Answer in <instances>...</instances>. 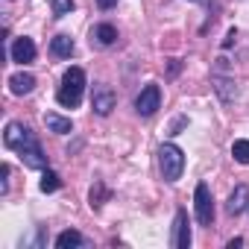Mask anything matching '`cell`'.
Instances as JSON below:
<instances>
[{"label":"cell","instance_id":"cell-18","mask_svg":"<svg viewBox=\"0 0 249 249\" xmlns=\"http://www.w3.org/2000/svg\"><path fill=\"white\" fill-rule=\"evenodd\" d=\"M231 159H234L237 164H249V141H246V138H237V141L231 144Z\"/></svg>","mask_w":249,"mask_h":249},{"label":"cell","instance_id":"cell-23","mask_svg":"<svg viewBox=\"0 0 249 249\" xmlns=\"http://www.w3.org/2000/svg\"><path fill=\"white\" fill-rule=\"evenodd\" d=\"M188 123V117H179V120H173V126H170V135H179V129Z\"/></svg>","mask_w":249,"mask_h":249},{"label":"cell","instance_id":"cell-21","mask_svg":"<svg viewBox=\"0 0 249 249\" xmlns=\"http://www.w3.org/2000/svg\"><path fill=\"white\" fill-rule=\"evenodd\" d=\"M234 38H237V30H234V27H231V30H229V33H226V38H223V44H220V47H223V50H229V47H231V44H234Z\"/></svg>","mask_w":249,"mask_h":249},{"label":"cell","instance_id":"cell-2","mask_svg":"<svg viewBox=\"0 0 249 249\" xmlns=\"http://www.w3.org/2000/svg\"><path fill=\"white\" fill-rule=\"evenodd\" d=\"M159 170L164 176V182H179L185 173V153L176 144H161L159 147Z\"/></svg>","mask_w":249,"mask_h":249},{"label":"cell","instance_id":"cell-16","mask_svg":"<svg viewBox=\"0 0 249 249\" xmlns=\"http://www.w3.org/2000/svg\"><path fill=\"white\" fill-rule=\"evenodd\" d=\"M56 246H59V249H76V246H85V237H82L76 229H65V231L56 237Z\"/></svg>","mask_w":249,"mask_h":249},{"label":"cell","instance_id":"cell-8","mask_svg":"<svg viewBox=\"0 0 249 249\" xmlns=\"http://www.w3.org/2000/svg\"><path fill=\"white\" fill-rule=\"evenodd\" d=\"M36 53H38V50H36V41L27 38V36L15 38L12 47H9V59L18 62V65H30V62H36Z\"/></svg>","mask_w":249,"mask_h":249},{"label":"cell","instance_id":"cell-1","mask_svg":"<svg viewBox=\"0 0 249 249\" xmlns=\"http://www.w3.org/2000/svg\"><path fill=\"white\" fill-rule=\"evenodd\" d=\"M82 94H85V71L73 65V68H68L62 73V85L56 91V100L65 108H76L82 103Z\"/></svg>","mask_w":249,"mask_h":249},{"label":"cell","instance_id":"cell-9","mask_svg":"<svg viewBox=\"0 0 249 249\" xmlns=\"http://www.w3.org/2000/svg\"><path fill=\"white\" fill-rule=\"evenodd\" d=\"M211 85H214V91H217V97H220V103H234L237 100V85H234V79L231 76H223V73H211Z\"/></svg>","mask_w":249,"mask_h":249},{"label":"cell","instance_id":"cell-7","mask_svg":"<svg viewBox=\"0 0 249 249\" xmlns=\"http://www.w3.org/2000/svg\"><path fill=\"white\" fill-rule=\"evenodd\" d=\"M114 106H117V94L108 88V85H94V94H91V108H94V114H100V117H108L111 111H114Z\"/></svg>","mask_w":249,"mask_h":249},{"label":"cell","instance_id":"cell-24","mask_svg":"<svg viewBox=\"0 0 249 249\" xmlns=\"http://www.w3.org/2000/svg\"><path fill=\"white\" fill-rule=\"evenodd\" d=\"M97 6H100L103 12H108V9H114V6H117V0H97Z\"/></svg>","mask_w":249,"mask_h":249},{"label":"cell","instance_id":"cell-6","mask_svg":"<svg viewBox=\"0 0 249 249\" xmlns=\"http://www.w3.org/2000/svg\"><path fill=\"white\" fill-rule=\"evenodd\" d=\"M170 246H173V249H191V220H188V211H185V208H179L176 217H173Z\"/></svg>","mask_w":249,"mask_h":249},{"label":"cell","instance_id":"cell-10","mask_svg":"<svg viewBox=\"0 0 249 249\" xmlns=\"http://www.w3.org/2000/svg\"><path fill=\"white\" fill-rule=\"evenodd\" d=\"M246 208H249V188H246V185H237V188L229 194V199H226V211H229L231 217H240Z\"/></svg>","mask_w":249,"mask_h":249},{"label":"cell","instance_id":"cell-11","mask_svg":"<svg viewBox=\"0 0 249 249\" xmlns=\"http://www.w3.org/2000/svg\"><path fill=\"white\" fill-rule=\"evenodd\" d=\"M18 156H21V161H24L30 170H47V156H44V150H41V144H38V141H36V144H30L27 150H21Z\"/></svg>","mask_w":249,"mask_h":249},{"label":"cell","instance_id":"cell-12","mask_svg":"<svg viewBox=\"0 0 249 249\" xmlns=\"http://www.w3.org/2000/svg\"><path fill=\"white\" fill-rule=\"evenodd\" d=\"M33 88H36V76L33 73L21 71V73H12L9 76V91L15 97H27V94H33Z\"/></svg>","mask_w":249,"mask_h":249},{"label":"cell","instance_id":"cell-19","mask_svg":"<svg viewBox=\"0 0 249 249\" xmlns=\"http://www.w3.org/2000/svg\"><path fill=\"white\" fill-rule=\"evenodd\" d=\"M73 0H50V9H53V15L56 18H65V15H71L73 12Z\"/></svg>","mask_w":249,"mask_h":249},{"label":"cell","instance_id":"cell-3","mask_svg":"<svg viewBox=\"0 0 249 249\" xmlns=\"http://www.w3.org/2000/svg\"><path fill=\"white\" fill-rule=\"evenodd\" d=\"M36 141H38L36 132H33L30 126H24L21 120H9V123H6V129H3V144H6V150L21 153V150H27V147L36 144Z\"/></svg>","mask_w":249,"mask_h":249},{"label":"cell","instance_id":"cell-22","mask_svg":"<svg viewBox=\"0 0 249 249\" xmlns=\"http://www.w3.org/2000/svg\"><path fill=\"white\" fill-rule=\"evenodd\" d=\"M0 176H3V188H0V191H9V164H3V167H0Z\"/></svg>","mask_w":249,"mask_h":249},{"label":"cell","instance_id":"cell-13","mask_svg":"<svg viewBox=\"0 0 249 249\" xmlns=\"http://www.w3.org/2000/svg\"><path fill=\"white\" fill-rule=\"evenodd\" d=\"M73 50H76V44H73V38H71V36H65V33L53 36V41H50V53H53L56 59H71V56H73Z\"/></svg>","mask_w":249,"mask_h":249},{"label":"cell","instance_id":"cell-4","mask_svg":"<svg viewBox=\"0 0 249 249\" xmlns=\"http://www.w3.org/2000/svg\"><path fill=\"white\" fill-rule=\"evenodd\" d=\"M194 214H196L199 226H211L214 223V196H211V188L205 182H199L196 191H194Z\"/></svg>","mask_w":249,"mask_h":249},{"label":"cell","instance_id":"cell-5","mask_svg":"<svg viewBox=\"0 0 249 249\" xmlns=\"http://www.w3.org/2000/svg\"><path fill=\"white\" fill-rule=\"evenodd\" d=\"M159 108H161V88H159L156 82H147V85L141 88V94L135 97V111H138L141 117H153Z\"/></svg>","mask_w":249,"mask_h":249},{"label":"cell","instance_id":"cell-14","mask_svg":"<svg viewBox=\"0 0 249 249\" xmlns=\"http://www.w3.org/2000/svg\"><path fill=\"white\" fill-rule=\"evenodd\" d=\"M44 126H47L50 132H56V135H68V132H73L71 117H62V114H56V111H44Z\"/></svg>","mask_w":249,"mask_h":249},{"label":"cell","instance_id":"cell-20","mask_svg":"<svg viewBox=\"0 0 249 249\" xmlns=\"http://www.w3.org/2000/svg\"><path fill=\"white\" fill-rule=\"evenodd\" d=\"M108 196V191L103 188V182H97L94 188H91V208H100L103 205V199Z\"/></svg>","mask_w":249,"mask_h":249},{"label":"cell","instance_id":"cell-25","mask_svg":"<svg viewBox=\"0 0 249 249\" xmlns=\"http://www.w3.org/2000/svg\"><path fill=\"white\" fill-rule=\"evenodd\" d=\"M237 246H243V237H231L229 240V249H237Z\"/></svg>","mask_w":249,"mask_h":249},{"label":"cell","instance_id":"cell-26","mask_svg":"<svg viewBox=\"0 0 249 249\" xmlns=\"http://www.w3.org/2000/svg\"><path fill=\"white\" fill-rule=\"evenodd\" d=\"M191 3H199V6H208V3H211V0H191Z\"/></svg>","mask_w":249,"mask_h":249},{"label":"cell","instance_id":"cell-17","mask_svg":"<svg viewBox=\"0 0 249 249\" xmlns=\"http://www.w3.org/2000/svg\"><path fill=\"white\" fill-rule=\"evenodd\" d=\"M38 188H41V194H56V191L62 188V179H59V173L47 167V170H44V176H41V185H38Z\"/></svg>","mask_w":249,"mask_h":249},{"label":"cell","instance_id":"cell-15","mask_svg":"<svg viewBox=\"0 0 249 249\" xmlns=\"http://www.w3.org/2000/svg\"><path fill=\"white\" fill-rule=\"evenodd\" d=\"M91 41H97L100 47H111V44L117 41V30H114L111 24H97V27L91 30Z\"/></svg>","mask_w":249,"mask_h":249}]
</instances>
